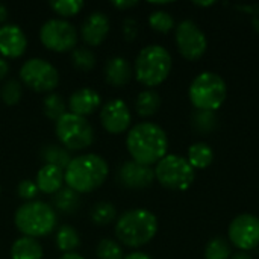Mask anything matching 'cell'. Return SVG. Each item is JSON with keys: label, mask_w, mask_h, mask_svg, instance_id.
Segmentation results:
<instances>
[{"label": "cell", "mask_w": 259, "mask_h": 259, "mask_svg": "<svg viewBox=\"0 0 259 259\" xmlns=\"http://www.w3.org/2000/svg\"><path fill=\"white\" fill-rule=\"evenodd\" d=\"M126 146L132 161L150 167L152 164H158L167 155L168 138L161 126L144 121L135 124L129 131Z\"/></svg>", "instance_id": "obj_1"}, {"label": "cell", "mask_w": 259, "mask_h": 259, "mask_svg": "<svg viewBox=\"0 0 259 259\" xmlns=\"http://www.w3.org/2000/svg\"><path fill=\"white\" fill-rule=\"evenodd\" d=\"M109 173L108 162L94 153L76 156L64 170V182L79 194H87L103 185Z\"/></svg>", "instance_id": "obj_2"}, {"label": "cell", "mask_w": 259, "mask_h": 259, "mask_svg": "<svg viewBox=\"0 0 259 259\" xmlns=\"http://www.w3.org/2000/svg\"><path fill=\"white\" fill-rule=\"evenodd\" d=\"M158 232V220L147 209H131L117 219V240L132 249L146 246Z\"/></svg>", "instance_id": "obj_3"}, {"label": "cell", "mask_w": 259, "mask_h": 259, "mask_svg": "<svg viewBox=\"0 0 259 259\" xmlns=\"http://www.w3.org/2000/svg\"><path fill=\"white\" fill-rule=\"evenodd\" d=\"M14 222L23 237H30L36 240L55 231L58 217L55 209L49 206V203L41 200H32L21 205L15 211Z\"/></svg>", "instance_id": "obj_4"}, {"label": "cell", "mask_w": 259, "mask_h": 259, "mask_svg": "<svg viewBox=\"0 0 259 259\" xmlns=\"http://www.w3.org/2000/svg\"><path fill=\"white\" fill-rule=\"evenodd\" d=\"M134 71L140 83L149 88L158 87L171 71V55L162 46H147L138 53Z\"/></svg>", "instance_id": "obj_5"}, {"label": "cell", "mask_w": 259, "mask_h": 259, "mask_svg": "<svg viewBox=\"0 0 259 259\" xmlns=\"http://www.w3.org/2000/svg\"><path fill=\"white\" fill-rule=\"evenodd\" d=\"M226 82L222 76L212 71L200 73L190 85V100L196 109L214 111L226 100Z\"/></svg>", "instance_id": "obj_6"}, {"label": "cell", "mask_w": 259, "mask_h": 259, "mask_svg": "<svg viewBox=\"0 0 259 259\" xmlns=\"http://www.w3.org/2000/svg\"><path fill=\"white\" fill-rule=\"evenodd\" d=\"M56 137L67 150H83L94 141L93 126L85 117L65 112L55 126Z\"/></svg>", "instance_id": "obj_7"}, {"label": "cell", "mask_w": 259, "mask_h": 259, "mask_svg": "<svg viewBox=\"0 0 259 259\" xmlns=\"http://www.w3.org/2000/svg\"><path fill=\"white\" fill-rule=\"evenodd\" d=\"M194 176V168L179 155H165L155 167V178L168 190L184 191L190 188Z\"/></svg>", "instance_id": "obj_8"}, {"label": "cell", "mask_w": 259, "mask_h": 259, "mask_svg": "<svg viewBox=\"0 0 259 259\" xmlns=\"http://www.w3.org/2000/svg\"><path fill=\"white\" fill-rule=\"evenodd\" d=\"M20 77L23 83L36 93H50L59 83L58 70L46 59L32 58L20 68Z\"/></svg>", "instance_id": "obj_9"}, {"label": "cell", "mask_w": 259, "mask_h": 259, "mask_svg": "<svg viewBox=\"0 0 259 259\" xmlns=\"http://www.w3.org/2000/svg\"><path fill=\"white\" fill-rule=\"evenodd\" d=\"M39 39L46 49L64 53L73 50V47L77 44V30L67 20L52 18L41 26Z\"/></svg>", "instance_id": "obj_10"}, {"label": "cell", "mask_w": 259, "mask_h": 259, "mask_svg": "<svg viewBox=\"0 0 259 259\" xmlns=\"http://www.w3.org/2000/svg\"><path fill=\"white\" fill-rule=\"evenodd\" d=\"M175 39L179 53L188 61L200 59L208 47L205 33L193 20H184L176 26Z\"/></svg>", "instance_id": "obj_11"}, {"label": "cell", "mask_w": 259, "mask_h": 259, "mask_svg": "<svg viewBox=\"0 0 259 259\" xmlns=\"http://www.w3.org/2000/svg\"><path fill=\"white\" fill-rule=\"evenodd\" d=\"M231 243L240 250H253L259 246V219L252 214L237 215L228 229Z\"/></svg>", "instance_id": "obj_12"}, {"label": "cell", "mask_w": 259, "mask_h": 259, "mask_svg": "<svg viewBox=\"0 0 259 259\" xmlns=\"http://www.w3.org/2000/svg\"><path fill=\"white\" fill-rule=\"evenodd\" d=\"M132 115L129 106L123 100H111L100 111V123L109 134L118 135L131 126Z\"/></svg>", "instance_id": "obj_13"}, {"label": "cell", "mask_w": 259, "mask_h": 259, "mask_svg": "<svg viewBox=\"0 0 259 259\" xmlns=\"http://www.w3.org/2000/svg\"><path fill=\"white\" fill-rule=\"evenodd\" d=\"M153 179H155V170L149 165H143L135 161L124 162L118 170V181L126 188L143 190L150 187Z\"/></svg>", "instance_id": "obj_14"}, {"label": "cell", "mask_w": 259, "mask_h": 259, "mask_svg": "<svg viewBox=\"0 0 259 259\" xmlns=\"http://www.w3.org/2000/svg\"><path fill=\"white\" fill-rule=\"evenodd\" d=\"M27 47V38L17 24L0 26V53L5 58H20Z\"/></svg>", "instance_id": "obj_15"}, {"label": "cell", "mask_w": 259, "mask_h": 259, "mask_svg": "<svg viewBox=\"0 0 259 259\" xmlns=\"http://www.w3.org/2000/svg\"><path fill=\"white\" fill-rule=\"evenodd\" d=\"M109 32V18L100 11L91 12L80 26V36L88 46H99Z\"/></svg>", "instance_id": "obj_16"}, {"label": "cell", "mask_w": 259, "mask_h": 259, "mask_svg": "<svg viewBox=\"0 0 259 259\" xmlns=\"http://www.w3.org/2000/svg\"><path fill=\"white\" fill-rule=\"evenodd\" d=\"M100 106V96L91 88H80L68 99V109L71 114L87 117Z\"/></svg>", "instance_id": "obj_17"}, {"label": "cell", "mask_w": 259, "mask_h": 259, "mask_svg": "<svg viewBox=\"0 0 259 259\" xmlns=\"http://www.w3.org/2000/svg\"><path fill=\"white\" fill-rule=\"evenodd\" d=\"M105 79L112 87H124L132 79V67L126 58L114 56L105 65Z\"/></svg>", "instance_id": "obj_18"}, {"label": "cell", "mask_w": 259, "mask_h": 259, "mask_svg": "<svg viewBox=\"0 0 259 259\" xmlns=\"http://www.w3.org/2000/svg\"><path fill=\"white\" fill-rule=\"evenodd\" d=\"M38 190L44 194H56L64 184V170L55 165L44 164L41 170L36 173L35 181Z\"/></svg>", "instance_id": "obj_19"}, {"label": "cell", "mask_w": 259, "mask_h": 259, "mask_svg": "<svg viewBox=\"0 0 259 259\" xmlns=\"http://www.w3.org/2000/svg\"><path fill=\"white\" fill-rule=\"evenodd\" d=\"M11 259H42V247L35 238L21 237L11 247Z\"/></svg>", "instance_id": "obj_20"}, {"label": "cell", "mask_w": 259, "mask_h": 259, "mask_svg": "<svg viewBox=\"0 0 259 259\" xmlns=\"http://www.w3.org/2000/svg\"><path fill=\"white\" fill-rule=\"evenodd\" d=\"M41 159L47 165H55V167L65 170L73 158L70 156V152L65 147L58 146V144H47L41 150Z\"/></svg>", "instance_id": "obj_21"}, {"label": "cell", "mask_w": 259, "mask_h": 259, "mask_svg": "<svg viewBox=\"0 0 259 259\" xmlns=\"http://www.w3.org/2000/svg\"><path fill=\"white\" fill-rule=\"evenodd\" d=\"M53 203L56 206V209L62 214H73L79 209L80 206V194L76 193L71 188H61L55 197H53Z\"/></svg>", "instance_id": "obj_22"}, {"label": "cell", "mask_w": 259, "mask_h": 259, "mask_svg": "<svg viewBox=\"0 0 259 259\" xmlns=\"http://www.w3.org/2000/svg\"><path fill=\"white\" fill-rule=\"evenodd\" d=\"M214 152L206 143H196L188 149V162L193 168H206L212 164Z\"/></svg>", "instance_id": "obj_23"}, {"label": "cell", "mask_w": 259, "mask_h": 259, "mask_svg": "<svg viewBox=\"0 0 259 259\" xmlns=\"http://www.w3.org/2000/svg\"><path fill=\"white\" fill-rule=\"evenodd\" d=\"M161 106V97L153 90H146L138 94L135 102V109L141 117H150L158 112Z\"/></svg>", "instance_id": "obj_24"}, {"label": "cell", "mask_w": 259, "mask_h": 259, "mask_svg": "<svg viewBox=\"0 0 259 259\" xmlns=\"http://www.w3.org/2000/svg\"><path fill=\"white\" fill-rule=\"evenodd\" d=\"M56 246L64 253H71L80 246V237L77 231L70 225H62L56 232Z\"/></svg>", "instance_id": "obj_25"}, {"label": "cell", "mask_w": 259, "mask_h": 259, "mask_svg": "<svg viewBox=\"0 0 259 259\" xmlns=\"http://www.w3.org/2000/svg\"><path fill=\"white\" fill-rule=\"evenodd\" d=\"M91 222L97 226H106L117 219V209L109 202H99L90 211Z\"/></svg>", "instance_id": "obj_26"}, {"label": "cell", "mask_w": 259, "mask_h": 259, "mask_svg": "<svg viewBox=\"0 0 259 259\" xmlns=\"http://www.w3.org/2000/svg\"><path fill=\"white\" fill-rule=\"evenodd\" d=\"M42 109L47 118L58 121L65 114V102L59 94H47L42 102Z\"/></svg>", "instance_id": "obj_27"}, {"label": "cell", "mask_w": 259, "mask_h": 259, "mask_svg": "<svg viewBox=\"0 0 259 259\" xmlns=\"http://www.w3.org/2000/svg\"><path fill=\"white\" fill-rule=\"evenodd\" d=\"M217 115L214 111H202V109H196V112L193 114V126L196 127V131L202 132V134H208L211 131H214L217 127Z\"/></svg>", "instance_id": "obj_28"}, {"label": "cell", "mask_w": 259, "mask_h": 259, "mask_svg": "<svg viewBox=\"0 0 259 259\" xmlns=\"http://www.w3.org/2000/svg\"><path fill=\"white\" fill-rule=\"evenodd\" d=\"M231 255V247L228 241L222 237L212 238L205 249V259H229Z\"/></svg>", "instance_id": "obj_29"}, {"label": "cell", "mask_w": 259, "mask_h": 259, "mask_svg": "<svg viewBox=\"0 0 259 259\" xmlns=\"http://www.w3.org/2000/svg\"><path fill=\"white\" fill-rule=\"evenodd\" d=\"M71 62L73 65L80 71H90L96 65V56L90 49L77 47L71 53Z\"/></svg>", "instance_id": "obj_30"}, {"label": "cell", "mask_w": 259, "mask_h": 259, "mask_svg": "<svg viewBox=\"0 0 259 259\" xmlns=\"http://www.w3.org/2000/svg\"><path fill=\"white\" fill-rule=\"evenodd\" d=\"M99 259H124V253L121 246L109 238H103L96 249Z\"/></svg>", "instance_id": "obj_31"}, {"label": "cell", "mask_w": 259, "mask_h": 259, "mask_svg": "<svg viewBox=\"0 0 259 259\" xmlns=\"http://www.w3.org/2000/svg\"><path fill=\"white\" fill-rule=\"evenodd\" d=\"M149 24L153 30L167 33L175 27V18L167 11H155L149 17Z\"/></svg>", "instance_id": "obj_32"}, {"label": "cell", "mask_w": 259, "mask_h": 259, "mask_svg": "<svg viewBox=\"0 0 259 259\" xmlns=\"http://www.w3.org/2000/svg\"><path fill=\"white\" fill-rule=\"evenodd\" d=\"M83 5L85 3L82 0H53V2H50V8L61 17H73V15L79 14L80 9L83 8Z\"/></svg>", "instance_id": "obj_33"}, {"label": "cell", "mask_w": 259, "mask_h": 259, "mask_svg": "<svg viewBox=\"0 0 259 259\" xmlns=\"http://www.w3.org/2000/svg\"><path fill=\"white\" fill-rule=\"evenodd\" d=\"M21 93H23L21 83H20L18 80H15V79H11V80H8V82L0 88V99H2L6 105L12 106V105H15V103L20 102Z\"/></svg>", "instance_id": "obj_34"}, {"label": "cell", "mask_w": 259, "mask_h": 259, "mask_svg": "<svg viewBox=\"0 0 259 259\" xmlns=\"http://www.w3.org/2000/svg\"><path fill=\"white\" fill-rule=\"evenodd\" d=\"M17 193H18V197H20V199L32 202V200L36 197V194L39 193V190H38V187H36V184H35L33 181L24 179V181H21V182L18 184Z\"/></svg>", "instance_id": "obj_35"}, {"label": "cell", "mask_w": 259, "mask_h": 259, "mask_svg": "<svg viewBox=\"0 0 259 259\" xmlns=\"http://www.w3.org/2000/svg\"><path fill=\"white\" fill-rule=\"evenodd\" d=\"M123 32L127 41H134L138 33V24L134 18H126L123 24Z\"/></svg>", "instance_id": "obj_36"}, {"label": "cell", "mask_w": 259, "mask_h": 259, "mask_svg": "<svg viewBox=\"0 0 259 259\" xmlns=\"http://www.w3.org/2000/svg\"><path fill=\"white\" fill-rule=\"evenodd\" d=\"M112 5L115 6V8H118V9H129V8H134V6H137L138 5V2L137 0H117V2H112Z\"/></svg>", "instance_id": "obj_37"}, {"label": "cell", "mask_w": 259, "mask_h": 259, "mask_svg": "<svg viewBox=\"0 0 259 259\" xmlns=\"http://www.w3.org/2000/svg\"><path fill=\"white\" fill-rule=\"evenodd\" d=\"M8 73H9V64L5 61V58L0 56V80L5 79Z\"/></svg>", "instance_id": "obj_38"}, {"label": "cell", "mask_w": 259, "mask_h": 259, "mask_svg": "<svg viewBox=\"0 0 259 259\" xmlns=\"http://www.w3.org/2000/svg\"><path fill=\"white\" fill-rule=\"evenodd\" d=\"M124 259H152L149 255L143 253V252H134L127 256H124Z\"/></svg>", "instance_id": "obj_39"}, {"label": "cell", "mask_w": 259, "mask_h": 259, "mask_svg": "<svg viewBox=\"0 0 259 259\" xmlns=\"http://www.w3.org/2000/svg\"><path fill=\"white\" fill-rule=\"evenodd\" d=\"M8 18V9L3 3H0V23H5Z\"/></svg>", "instance_id": "obj_40"}, {"label": "cell", "mask_w": 259, "mask_h": 259, "mask_svg": "<svg viewBox=\"0 0 259 259\" xmlns=\"http://www.w3.org/2000/svg\"><path fill=\"white\" fill-rule=\"evenodd\" d=\"M59 259H83L79 253H74V252H71V253H64L62 256Z\"/></svg>", "instance_id": "obj_41"}, {"label": "cell", "mask_w": 259, "mask_h": 259, "mask_svg": "<svg viewBox=\"0 0 259 259\" xmlns=\"http://www.w3.org/2000/svg\"><path fill=\"white\" fill-rule=\"evenodd\" d=\"M232 259H252L246 252H238L235 255H232Z\"/></svg>", "instance_id": "obj_42"}, {"label": "cell", "mask_w": 259, "mask_h": 259, "mask_svg": "<svg viewBox=\"0 0 259 259\" xmlns=\"http://www.w3.org/2000/svg\"><path fill=\"white\" fill-rule=\"evenodd\" d=\"M194 3L199 5V6H209V5H214L212 0H209V2H194Z\"/></svg>", "instance_id": "obj_43"}, {"label": "cell", "mask_w": 259, "mask_h": 259, "mask_svg": "<svg viewBox=\"0 0 259 259\" xmlns=\"http://www.w3.org/2000/svg\"><path fill=\"white\" fill-rule=\"evenodd\" d=\"M0 193H2V188H0Z\"/></svg>", "instance_id": "obj_44"}]
</instances>
